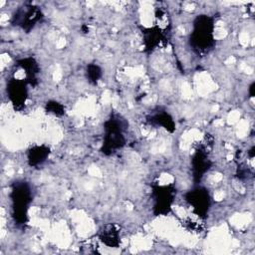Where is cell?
Returning a JSON list of instances; mask_svg holds the SVG:
<instances>
[{"label": "cell", "instance_id": "cell-8", "mask_svg": "<svg viewBox=\"0 0 255 255\" xmlns=\"http://www.w3.org/2000/svg\"><path fill=\"white\" fill-rule=\"evenodd\" d=\"M209 164L210 162L206 154L203 151H197L192 158V167H193L194 176L200 179L203 176V174L208 170Z\"/></svg>", "mask_w": 255, "mask_h": 255}, {"label": "cell", "instance_id": "cell-2", "mask_svg": "<svg viewBox=\"0 0 255 255\" xmlns=\"http://www.w3.org/2000/svg\"><path fill=\"white\" fill-rule=\"evenodd\" d=\"M105 130L106 133L102 151L105 154H112L117 149L123 147L126 142L122 124L118 121V119L111 118L105 124Z\"/></svg>", "mask_w": 255, "mask_h": 255}, {"label": "cell", "instance_id": "cell-7", "mask_svg": "<svg viewBox=\"0 0 255 255\" xmlns=\"http://www.w3.org/2000/svg\"><path fill=\"white\" fill-rule=\"evenodd\" d=\"M174 190L169 186H159L154 190V209L157 214H165L168 212L172 200Z\"/></svg>", "mask_w": 255, "mask_h": 255}, {"label": "cell", "instance_id": "cell-13", "mask_svg": "<svg viewBox=\"0 0 255 255\" xmlns=\"http://www.w3.org/2000/svg\"><path fill=\"white\" fill-rule=\"evenodd\" d=\"M102 76V71L97 65H90L88 67V77L91 82L96 83Z\"/></svg>", "mask_w": 255, "mask_h": 255}, {"label": "cell", "instance_id": "cell-4", "mask_svg": "<svg viewBox=\"0 0 255 255\" xmlns=\"http://www.w3.org/2000/svg\"><path fill=\"white\" fill-rule=\"evenodd\" d=\"M42 18V13L39 7L33 5H26L19 8L14 16L13 23L14 25L20 26L26 31L31 30L38 21Z\"/></svg>", "mask_w": 255, "mask_h": 255}, {"label": "cell", "instance_id": "cell-5", "mask_svg": "<svg viewBox=\"0 0 255 255\" xmlns=\"http://www.w3.org/2000/svg\"><path fill=\"white\" fill-rule=\"evenodd\" d=\"M186 200L192 206L193 211L198 216H203L207 213L210 205V197L208 192L203 188H196L186 194Z\"/></svg>", "mask_w": 255, "mask_h": 255}, {"label": "cell", "instance_id": "cell-3", "mask_svg": "<svg viewBox=\"0 0 255 255\" xmlns=\"http://www.w3.org/2000/svg\"><path fill=\"white\" fill-rule=\"evenodd\" d=\"M11 197L15 219L19 223H25L27 217L28 204L31 201V191L25 182L16 183L12 189Z\"/></svg>", "mask_w": 255, "mask_h": 255}, {"label": "cell", "instance_id": "cell-1", "mask_svg": "<svg viewBox=\"0 0 255 255\" xmlns=\"http://www.w3.org/2000/svg\"><path fill=\"white\" fill-rule=\"evenodd\" d=\"M214 24L212 18L207 15L198 16L193 22V30L190 35V44L198 52L208 51L214 42Z\"/></svg>", "mask_w": 255, "mask_h": 255}, {"label": "cell", "instance_id": "cell-12", "mask_svg": "<svg viewBox=\"0 0 255 255\" xmlns=\"http://www.w3.org/2000/svg\"><path fill=\"white\" fill-rule=\"evenodd\" d=\"M102 240L103 242H105L108 245L114 246L116 244H118V231L112 226L108 229H106L105 231H103V235H102Z\"/></svg>", "mask_w": 255, "mask_h": 255}, {"label": "cell", "instance_id": "cell-14", "mask_svg": "<svg viewBox=\"0 0 255 255\" xmlns=\"http://www.w3.org/2000/svg\"><path fill=\"white\" fill-rule=\"evenodd\" d=\"M47 107H48V110L50 111V113H53L55 115L63 114V112H64V108L59 103H56V102L49 103L47 105Z\"/></svg>", "mask_w": 255, "mask_h": 255}, {"label": "cell", "instance_id": "cell-6", "mask_svg": "<svg viewBox=\"0 0 255 255\" xmlns=\"http://www.w3.org/2000/svg\"><path fill=\"white\" fill-rule=\"evenodd\" d=\"M7 94L12 105L19 109L25 105L27 100V86L26 81L19 79H12L7 84Z\"/></svg>", "mask_w": 255, "mask_h": 255}, {"label": "cell", "instance_id": "cell-9", "mask_svg": "<svg viewBox=\"0 0 255 255\" xmlns=\"http://www.w3.org/2000/svg\"><path fill=\"white\" fill-rule=\"evenodd\" d=\"M49 148L47 146H34L28 152V161L31 166L42 164L49 155Z\"/></svg>", "mask_w": 255, "mask_h": 255}, {"label": "cell", "instance_id": "cell-10", "mask_svg": "<svg viewBox=\"0 0 255 255\" xmlns=\"http://www.w3.org/2000/svg\"><path fill=\"white\" fill-rule=\"evenodd\" d=\"M19 65L25 71V74L27 77L26 81L29 82L30 84H33V82L36 81V76L39 71L38 65L35 62V60L32 58H25L19 61Z\"/></svg>", "mask_w": 255, "mask_h": 255}, {"label": "cell", "instance_id": "cell-11", "mask_svg": "<svg viewBox=\"0 0 255 255\" xmlns=\"http://www.w3.org/2000/svg\"><path fill=\"white\" fill-rule=\"evenodd\" d=\"M154 120H152L156 125L164 128L165 129L172 131L174 129V123L172 121V118L166 114V113H160V114H156L153 117Z\"/></svg>", "mask_w": 255, "mask_h": 255}]
</instances>
